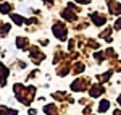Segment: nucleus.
Returning a JSON list of instances; mask_svg holds the SVG:
<instances>
[{
	"mask_svg": "<svg viewBox=\"0 0 121 115\" xmlns=\"http://www.w3.org/2000/svg\"><path fill=\"white\" fill-rule=\"evenodd\" d=\"M108 107H110V102H108V101H102L100 106H99V112H105Z\"/></svg>",
	"mask_w": 121,
	"mask_h": 115,
	"instance_id": "obj_2",
	"label": "nucleus"
},
{
	"mask_svg": "<svg viewBox=\"0 0 121 115\" xmlns=\"http://www.w3.org/2000/svg\"><path fill=\"white\" fill-rule=\"evenodd\" d=\"M116 28H121V19L118 21V23H116Z\"/></svg>",
	"mask_w": 121,
	"mask_h": 115,
	"instance_id": "obj_3",
	"label": "nucleus"
},
{
	"mask_svg": "<svg viewBox=\"0 0 121 115\" xmlns=\"http://www.w3.org/2000/svg\"><path fill=\"white\" fill-rule=\"evenodd\" d=\"M103 91H102V87L100 86H94L92 87V91H91V96H94V97H97V96H100Z\"/></svg>",
	"mask_w": 121,
	"mask_h": 115,
	"instance_id": "obj_1",
	"label": "nucleus"
},
{
	"mask_svg": "<svg viewBox=\"0 0 121 115\" xmlns=\"http://www.w3.org/2000/svg\"><path fill=\"white\" fill-rule=\"evenodd\" d=\"M118 101H120V106H121V96H120V97H118Z\"/></svg>",
	"mask_w": 121,
	"mask_h": 115,
	"instance_id": "obj_4",
	"label": "nucleus"
}]
</instances>
